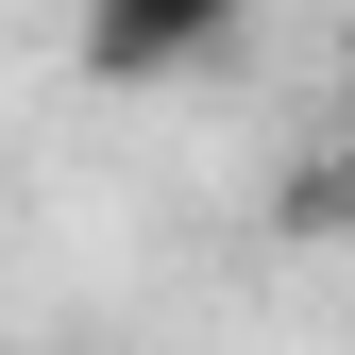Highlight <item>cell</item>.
<instances>
[{"instance_id": "3957f363", "label": "cell", "mask_w": 355, "mask_h": 355, "mask_svg": "<svg viewBox=\"0 0 355 355\" xmlns=\"http://www.w3.org/2000/svg\"><path fill=\"white\" fill-rule=\"evenodd\" d=\"M338 136H355V119H338Z\"/></svg>"}, {"instance_id": "7a4b0ae2", "label": "cell", "mask_w": 355, "mask_h": 355, "mask_svg": "<svg viewBox=\"0 0 355 355\" xmlns=\"http://www.w3.org/2000/svg\"><path fill=\"white\" fill-rule=\"evenodd\" d=\"M338 220H355V136L304 169V187H288V237H338Z\"/></svg>"}, {"instance_id": "6da1fadb", "label": "cell", "mask_w": 355, "mask_h": 355, "mask_svg": "<svg viewBox=\"0 0 355 355\" xmlns=\"http://www.w3.org/2000/svg\"><path fill=\"white\" fill-rule=\"evenodd\" d=\"M254 0H85V68L102 85H203L220 51H237Z\"/></svg>"}]
</instances>
